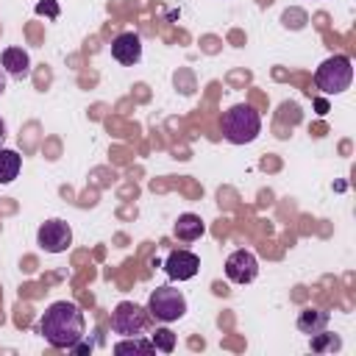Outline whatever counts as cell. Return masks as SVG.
<instances>
[{"label":"cell","instance_id":"1","mask_svg":"<svg viewBox=\"0 0 356 356\" xmlns=\"http://www.w3.org/2000/svg\"><path fill=\"white\" fill-rule=\"evenodd\" d=\"M39 334L44 337L47 345L70 350L75 342L83 339V312L72 303V300H56L44 309V314L39 317Z\"/></svg>","mask_w":356,"mask_h":356},{"label":"cell","instance_id":"2","mask_svg":"<svg viewBox=\"0 0 356 356\" xmlns=\"http://www.w3.org/2000/svg\"><path fill=\"white\" fill-rule=\"evenodd\" d=\"M222 136L231 142V145H248L259 136L261 131V117L253 106L248 103H236L231 106L228 111H222Z\"/></svg>","mask_w":356,"mask_h":356},{"label":"cell","instance_id":"3","mask_svg":"<svg viewBox=\"0 0 356 356\" xmlns=\"http://www.w3.org/2000/svg\"><path fill=\"white\" fill-rule=\"evenodd\" d=\"M353 81V64L348 56L337 53V56H328L317 72H314V86L323 92V95H342Z\"/></svg>","mask_w":356,"mask_h":356},{"label":"cell","instance_id":"4","mask_svg":"<svg viewBox=\"0 0 356 356\" xmlns=\"http://www.w3.org/2000/svg\"><path fill=\"white\" fill-rule=\"evenodd\" d=\"M147 314L156 323H172L186 314V298L181 289L172 286H156L147 298Z\"/></svg>","mask_w":356,"mask_h":356},{"label":"cell","instance_id":"5","mask_svg":"<svg viewBox=\"0 0 356 356\" xmlns=\"http://www.w3.org/2000/svg\"><path fill=\"white\" fill-rule=\"evenodd\" d=\"M147 325H150L147 309H142L134 300H122L111 312V331L120 334V337H139Z\"/></svg>","mask_w":356,"mask_h":356},{"label":"cell","instance_id":"6","mask_svg":"<svg viewBox=\"0 0 356 356\" xmlns=\"http://www.w3.org/2000/svg\"><path fill=\"white\" fill-rule=\"evenodd\" d=\"M36 242L47 253H64L72 245V228L64 220H47L36 231Z\"/></svg>","mask_w":356,"mask_h":356},{"label":"cell","instance_id":"7","mask_svg":"<svg viewBox=\"0 0 356 356\" xmlns=\"http://www.w3.org/2000/svg\"><path fill=\"white\" fill-rule=\"evenodd\" d=\"M256 275H259V259L250 250L239 248V250H234L225 259V278L228 281H234V284H250Z\"/></svg>","mask_w":356,"mask_h":356},{"label":"cell","instance_id":"8","mask_svg":"<svg viewBox=\"0 0 356 356\" xmlns=\"http://www.w3.org/2000/svg\"><path fill=\"white\" fill-rule=\"evenodd\" d=\"M164 270H167V275L175 278V281H189V278L197 275L200 259H197L192 250H172V253L167 256V261H164Z\"/></svg>","mask_w":356,"mask_h":356},{"label":"cell","instance_id":"9","mask_svg":"<svg viewBox=\"0 0 356 356\" xmlns=\"http://www.w3.org/2000/svg\"><path fill=\"white\" fill-rule=\"evenodd\" d=\"M111 56L120 61V64H136L142 58V39L134 33V31H125L120 33L114 42H111Z\"/></svg>","mask_w":356,"mask_h":356},{"label":"cell","instance_id":"10","mask_svg":"<svg viewBox=\"0 0 356 356\" xmlns=\"http://www.w3.org/2000/svg\"><path fill=\"white\" fill-rule=\"evenodd\" d=\"M0 64L14 78H22V75L31 72V58H28V53L22 47H6L3 56H0Z\"/></svg>","mask_w":356,"mask_h":356},{"label":"cell","instance_id":"11","mask_svg":"<svg viewBox=\"0 0 356 356\" xmlns=\"http://www.w3.org/2000/svg\"><path fill=\"white\" fill-rule=\"evenodd\" d=\"M203 231H206L203 220H200L197 214H189V211L181 214L178 222L172 225V234H175V239H181V242H195V239L203 236Z\"/></svg>","mask_w":356,"mask_h":356},{"label":"cell","instance_id":"12","mask_svg":"<svg viewBox=\"0 0 356 356\" xmlns=\"http://www.w3.org/2000/svg\"><path fill=\"white\" fill-rule=\"evenodd\" d=\"M328 312H323V309H314V306H309V309H303L300 314H298V331L300 334H317V331H323L325 325H328Z\"/></svg>","mask_w":356,"mask_h":356},{"label":"cell","instance_id":"13","mask_svg":"<svg viewBox=\"0 0 356 356\" xmlns=\"http://www.w3.org/2000/svg\"><path fill=\"white\" fill-rule=\"evenodd\" d=\"M22 170V156L17 150L0 147V184H11Z\"/></svg>","mask_w":356,"mask_h":356},{"label":"cell","instance_id":"14","mask_svg":"<svg viewBox=\"0 0 356 356\" xmlns=\"http://www.w3.org/2000/svg\"><path fill=\"white\" fill-rule=\"evenodd\" d=\"M114 353H120V356H128V353L150 356V353H156V348H153L150 339H142V337H125V339H120V342L114 345Z\"/></svg>","mask_w":356,"mask_h":356},{"label":"cell","instance_id":"15","mask_svg":"<svg viewBox=\"0 0 356 356\" xmlns=\"http://www.w3.org/2000/svg\"><path fill=\"white\" fill-rule=\"evenodd\" d=\"M150 342H153V348H156L159 353H172V350H175V334H172L170 328H156V331L150 334Z\"/></svg>","mask_w":356,"mask_h":356},{"label":"cell","instance_id":"16","mask_svg":"<svg viewBox=\"0 0 356 356\" xmlns=\"http://www.w3.org/2000/svg\"><path fill=\"white\" fill-rule=\"evenodd\" d=\"M342 342H339V337L337 334H325V328L323 331H317V334H312V350H331V348H339Z\"/></svg>","mask_w":356,"mask_h":356},{"label":"cell","instance_id":"17","mask_svg":"<svg viewBox=\"0 0 356 356\" xmlns=\"http://www.w3.org/2000/svg\"><path fill=\"white\" fill-rule=\"evenodd\" d=\"M36 14H47V17H58V6H56V0H39L36 3Z\"/></svg>","mask_w":356,"mask_h":356},{"label":"cell","instance_id":"18","mask_svg":"<svg viewBox=\"0 0 356 356\" xmlns=\"http://www.w3.org/2000/svg\"><path fill=\"white\" fill-rule=\"evenodd\" d=\"M317 111L325 114V111H328V103H325V100H317Z\"/></svg>","mask_w":356,"mask_h":356},{"label":"cell","instance_id":"19","mask_svg":"<svg viewBox=\"0 0 356 356\" xmlns=\"http://www.w3.org/2000/svg\"><path fill=\"white\" fill-rule=\"evenodd\" d=\"M3 139H6V122L0 120V145H3Z\"/></svg>","mask_w":356,"mask_h":356},{"label":"cell","instance_id":"20","mask_svg":"<svg viewBox=\"0 0 356 356\" xmlns=\"http://www.w3.org/2000/svg\"><path fill=\"white\" fill-rule=\"evenodd\" d=\"M6 92V75H3V70H0V95Z\"/></svg>","mask_w":356,"mask_h":356}]
</instances>
